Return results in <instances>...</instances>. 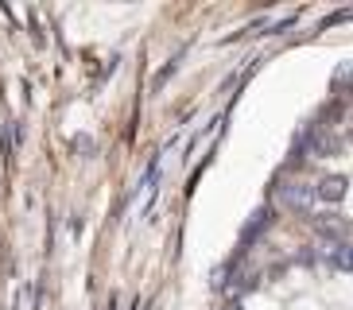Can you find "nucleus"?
I'll use <instances>...</instances> for the list:
<instances>
[{
	"mask_svg": "<svg viewBox=\"0 0 353 310\" xmlns=\"http://www.w3.org/2000/svg\"><path fill=\"white\" fill-rule=\"evenodd\" d=\"M280 202L291 209H307L314 202V186H303V183H288L280 186Z\"/></svg>",
	"mask_w": 353,
	"mask_h": 310,
	"instance_id": "f257e3e1",
	"label": "nucleus"
},
{
	"mask_svg": "<svg viewBox=\"0 0 353 310\" xmlns=\"http://www.w3.org/2000/svg\"><path fill=\"white\" fill-rule=\"evenodd\" d=\"M345 190H350V178H342V175H326L319 186H314V198H322V202H342Z\"/></svg>",
	"mask_w": 353,
	"mask_h": 310,
	"instance_id": "f03ea898",
	"label": "nucleus"
},
{
	"mask_svg": "<svg viewBox=\"0 0 353 310\" xmlns=\"http://www.w3.org/2000/svg\"><path fill=\"white\" fill-rule=\"evenodd\" d=\"M330 264L342 271H353V245H345V240H338V245H330Z\"/></svg>",
	"mask_w": 353,
	"mask_h": 310,
	"instance_id": "7ed1b4c3",
	"label": "nucleus"
}]
</instances>
